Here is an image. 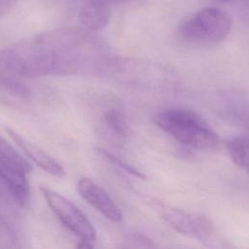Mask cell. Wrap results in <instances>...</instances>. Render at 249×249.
Returning a JSON list of instances; mask_svg holds the SVG:
<instances>
[{
	"mask_svg": "<svg viewBox=\"0 0 249 249\" xmlns=\"http://www.w3.org/2000/svg\"><path fill=\"white\" fill-rule=\"evenodd\" d=\"M43 43L8 53V67L22 76L34 78L79 74L97 68L103 62L81 39L66 37Z\"/></svg>",
	"mask_w": 249,
	"mask_h": 249,
	"instance_id": "6da1fadb",
	"label": "cell"
},
{
	"mask_svg": "<svg viewBox=\"0 0 249 249\" xmlns=\"http://www.w3.org/2000/svg\"><path fill=\"white\" fill-rule=\"evenodd\" d=\"M155 124L175 140L191 148L210 150L220 138L206 121L191 109L172 107L160 109L153 115Z\"/></svg>",
	"mask_w": 249,
	"mask_h": 249,
	"instance_id": "7a4b0ae2",
	"label": "cell"
},
{
	"mask_svg": "<svg viewBox=\"0 0 249 249\" xmlns=\"http://www.w3.org/2000/svg\"><path fill=\"white\" fill-rule=\"evenodd\" d=\"M231 16L218 8H203L186 20L179 29L180 36L189 43L212 45L223 42L231 32Z\"/></svg>",
	"mask_w": 249,
	"mask_h": 249,
	"instance_id": "3957f363",
	"label": "cell"
},
{
	"mask_svg": "<svg viewBox=\"0 0 249 249\" xmlns=\"http://www.w3.org/2000/svg\"><path fill=\"white\" fill-rule=\"evenodd\" d=\"M41 192L53 212L69 231L81 240L91 243L95 240L96 231L92 224L74 203L47 187H42Z\"/></svg>",
	"mask_w": 249,
	"mask_h": 249,
	"instance_id": "277c9868",
	"label": "cell"
},
{
	"mask_svg": "<svg viewBox=\"0 0 249 249\" xmlns=\"http://www.w3.org/2000/svg\"><path fill=\"white\" fill-rule=\"evenodd\" d=\"M157 207L161 218L176 231L202 241L212 236L213 227L207 218L162 203H158Z\"/></svg>",
	"mask_w": 249,
	"mask_h": 249,
	"instance_id": "5b68a950",
	"label": "cell"
},
{
	"mask_svg": "<svg viewBox=\"0 0 249 249\" xmlns=\"http://www.w3.org/2000/svg\"><path fill=\"white\" fill-rule=\"evenodd\" d=\"M81 196L107 219L118 222L122 220V212L111 196L90 178L83 177L77 185Z\"/></svg>",
	"mask_w": 249,
	"mask_h": 249,
	"instance_id": "8992f818",
	"label": "cell"
},
{
	"mask_svg": "<svg viewBox=\"0 0 249 249\" xmlns=\"http://www.w3.org/2000/svg\"><path fill=\"white\" fill-rule=\"evenodd\" d=\"M7 133L11 136V138L16 142V144L24 152V154L31 159L38 166L44 169L46 172L55 176V177H63L65 175V171L63 166L59 164L53 158H52L48 153H46L43 149L30 142L29 140L22 137L17 131L10 127H5Z\"/></svg>",
	"mask_w": 249,
	"mask_h": 249,
	"instance_id": "52a82bcc",
	"label": "cell"
},
{
	"mask_svg": "<svg viewBox=\"0 0 249 249\" xmlns=\"http://www.w3.org/2000/svg\"><path fill=\"white\" fill-rule=\"evenodd\" d=\"M26 171L16 162L0 156V177L6 182L16 200L25 205L29 199Z\"/></svg>",
	"mask_w": 249,
	"mask_h": 249,
	"instance_id": "ba28073f",
	"label": "cell"
},
{
	"mask_svg": "<svg viewBox=\"0 0 249 249\" xmlns=\"http://www.w3.org/2000/svg\"><path fill=\"white\" fill-rule=\"evenodd\" d=\"M109 19L110 4L105 0H89L79 13V21L90 31L103 29L108 24Z\"/></svg>",
	"mask_w": 249,
	"mask_h": 249,
	"instance_id": "9c48e42d",
	"label": "cell"
},
{
	"mask_svg": "<svg viewBox=\"0 0 249 249\" xmlns=\"http://www.w3.org/2000/svg\"><path fill=\"white\" fill-rule=\"evenodd\" d=\"M227 149L231 161L244 170L248 169V139L234 137L228 141Z\"/></svg>",
	"mask_w": 249,
	"mask_h": 249,
	"instance_id": "30bf717a",
	"label": "cell"
},
{
	"mask_svg": "<svg viewBox=\"0 0 249 249\" xmlns=\"http://www.w3.org/2000/svg\"><path fill=\"white\" fill-rule=\"evenodd\" d=\"M105 123L111 128V130L119 136H126L129 134L130 129L124 115L115 108L109 109L104 116Z\"/></svg>",
	"mask_w": 249,
	"mask_h": 249,
	"instance_id": "8fae6325",
	"label": "cell"
},
{
	"mask_svg": "<svg viewBox=\"0 0 249 249\" xmlns=\"http://www.w3.org/2000/svg\"><path fill=\"white\" fill-rule=\"evenodd\" d=\"M0 156L10 160L14 162H16L17 164H18L19 166H21L27 173H29L32 170V166L31 164L25 160L23 159L13 147L10 143H8L5 139H3L0 136Z\"/></svg>",
	"mask_w": 249,
	"mask_h": 249,
	"instance_id": "7c38bea8",
	"label": "cell"
},
{
	"mask_svg": "<svg viewBox=\"0 0 249 249\" xmlns=\"http://www.w3.org/2000/svg\"><path fill=\"white\" fill-rule=\"evenodd\" d=\"M97 153H98L99 156L102 157L105 160H107L108 162L112 163V164L115 165V166H118V167H119L120 169H122L123 171L127 172L128 174L133 175V176H135V177H137V178L146 179V176H145L142 172L138 171L136 168L130 166L129 164L124 162L122 160H120V159L117 158L115 155L111 154L110 152H108V151H106V150H104V149H101V148H97Z\"/></svg>",
	"mask_w": 249,
	"mask_h": 249,
	"instance_id": "4fadbf2b",
	"label": "cell"
},
{
	"mask_svg": "<svg viewBox=\"0 0 249 249\" xmlns=\"http://www.w3.org/2000/svg\"><path fill=\"white\" fill-rule=\"evenodd\" d=\"M108 3L110 2H121V1H125V0H106Z\"/></svg>",
	"mask_w": 249,
	"mask_h": 249,
	"instance_id": "5bb4252c",
	"label": "cell"
},
{
	"mask_svg": "<svg viewBox=\"0 0 249 249\" xmlns=\"http://www.w3.org/2000/svg\"><path fill=\"white\" fill-rule=\"evenodd\" d=\"M221 2H231V1H239V0H219Z\"/></svg>",
	"mask_w": 249,
	"mask_h": 249,
	"instance_id": "9a60e30c",
	"label": "cell"
}]
</instances>
